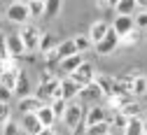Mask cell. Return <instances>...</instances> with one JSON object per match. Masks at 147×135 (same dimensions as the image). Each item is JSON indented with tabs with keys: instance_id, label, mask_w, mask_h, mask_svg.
<instances>
[{
	"instance_id": "30",
	"label": "cell",
	"mask_w": 147,
	"mask_h": 135,
	"mask_svg": "<svg viewBox=\"0 0 147 135\" xmlns=\"http://www.w3.org/2000/svg\"><path fill=\"white\" fill-rule=\"evenodd\" d=\"M3 135H21V126L16 121H12V119H7L3 124Z\"/></svg>"
},
{
	"instance_id": "33",
	"label": "cell",
	"mask_w": 147,
	"mask_h": 135,
	"mask_svg": "<svg viewBox=\"0 0 147 135\" xmlns=\"http://www.w3.org/2000/svg\"><path fill=\"white\" fill-rule=\"evenodd\" d=\"M12 98H14V91L5 84H0V103H12Z\"/></svg>"
},
{
	"instance_id": "39",
	"label": "cell",
	"mask_w": 147,
	"mask_h": 135,
	"mask_svg": "<svg viewBox=\"0 0 147 135\" xmlns=\"http://www.w3.org/2000/svg\"><path fill=\"white\" fill-rule=\"evenodd\" d=\"M142 135H147V121H145V130H142Z\"/></svg>"
},
{
	"instance_id": "18",
	"label": "cell",
	"mask_w": 147,
	"mask_h": 135,
	"mask_svg": "<svg viewBox=\"0 0 147 135\" xmlns=\"http://www.w3.org/2000/svg\"><path fill=\"white\" fill-rule=\"evenodd\" d=\"M142 130H145V119H142V114H140V117H131V119H126L124 135H142Z\"/></svg>"
},
{
	"instance_id": "38",
	"label": "cell",
	"mask_w": 147,
	"mask_h": 135,
	"mask_svg": "<svg viewBox=\"0 0 147 135\" xmlns=\"http://www.w3.org/2000/svg\"><path fill=\"white\" fill-rule=\"evenodd\" d=\"M142 119H145V121H147V107H145V109H142Z\"/></svg>"
},
{
	"instance_id": "32",
	"label": "cell",
	"mask_w": 147,
	"mask_h": 135,
	"mask_svg": "<svg viewBox=\"0 0 147 135\" xmlns=\"http://www.w3.org/2000/svg\"><path fill=\"white\" fill-rule=\"evenodd\" d=\"M42 56H45V61H47V68H49V65H59V61H61V56H59L56 47L49 49V51H47V54H42Z\"/></svg>"
},
{
	"instance_id": "25",
	"label": "cell",
	"mask_w": 147,
	"mask_h": 135,
	"mask_svg": "<svg viewBox=\"0 0 147 135\" xmlns=\"http://www.w3.org/2000/svg\"><path fill=\"white\" fill-rule=\"evenodd\" d=\"M119 112L124 114L126 119H131V117H140V114H142V107H140L136 100H128L126 105H121V107H119Z\"/></svg>"
},
{
	"instance_id": "27",
	"label": "cell",
	"mask_w": 147,
	"mask_h": 135,
	"mask_svg": "<svg viewBox=\"0 0 147 135\" xmlns=\"http://www.w3.org/2000/svg\"><path fill=\"white\" fill-rule=\"evenodd\" d=\"M28 12H30V19H42L45 0H28Z\"/></svg>"
},
{
	"instance_id": "40",
	"label": "cell",
	"mask_w": 147,
	"mask_h": 135,
	"mask_svg": "<svg viewBox=\"0 0 147 135\" xmlns=\"http://www.w3.org/2000/svg\"><path fill=\"white\" fill-rule=\"evenodd\" d=\"M0 30H3V21H0Z\"/></svg>"
},
{
	"instance_id": "12",
	"label": "cell",
	"mask_w": 147,
	"mask_h": 135,
	"mask_svg": "<svg viewBox=\"0 0 147 135\" xmlns=\"http://www.w3.org/2000/svg\"><path fill=\"white\" fill-rule=\"evenodd\" d=\"M77 98H82V100H86V103H98V100H103V91H100V86H98L96 82H89L86 86L80 89V95H77Z\"/></svg>"
},
{
	"instance_id": "20",
	"label": "cell",
	"mask_w": 147,
	"mask_h": 135,
	"mask_svg": "<svg viewBox=\"0 0 147 135\" xmlns=\"http://www.w3.org/2000/svg\"><path fill=\"white\" fill-rule=\"evenodd\" d=\"M138 9H140L138 0H117V5H115L117 14H136Z\"/></svg>"
},
{
	"instance_id": "8",
	"label": "cell",
	"mask_w": 147,
	"mask_h": 135,
	"mask_svg": "<svg viewBox=\"0 0 147 135\" xmlns=\"http://www.w3.org/2000/svg\"><path fill=\"white\" fill-rule=\"evenodd\" d=\"M70 77H72V79H75L80 86H86L89 82L96 79V70H94V65H91L89 61H82L80 68H77L75 72H70Z\"/></svg>"
},
{
	"instance_id": "10",
	"label": "cell",
	"mask_w": 147,
	"mask_h": 135,
	"mask_svg": "<svg viewBox=\"0 0 147 135\" xmlns=\"http://www.w3.org/2000/svg\"><path fill=\"white\" fill-rule=\"evenodd\" d=\"M21 130L26 133V135H38L45 126L40 124V119H38V114L35 112H26V114H21Z\"/></svg>"
},
{
	"instance_id": "6",
	"label": "cell",
	"mask_w": 147,
	"mask_h": 135,
	"mask_svg": "<svg viewBox=\"0 0 147 135\" xmlns=\"http://www.w3.org/2000/svg\"><path fill=\"white\" fill-rule=\"evenodd\" d=\"M112 28L119 37H126V35H133L136 30V21H133V14H117L115 21H112Z\"/></svg>"
},
{
	"instance_id": "19",
	"label": "cell",
	"mask_w": 147,
	"mask_h": 135,
	"mask_svg": "<svg viewBox=\"0 0 147 135\" xmlns=\"http://www.w3.org/2000/svg\"><path fill=\"white\" fill-rule=\"evenodd\" d=\"M110 30V24H105V21H94L91 24V28H89V37H91V42H100L103 37H105V33Z\"/></svg>"
},
{
	"instance_id": "21",
	"label": "cell",
	"mask_w": 147,
	"mask_h": 135,
	"mask_svg": "<svg viewBox=\"0 0 147 135\" xmlns=\"http://www.w3.org/2000/svg\"><path fill=\"white\" fill-rule=\"evenodd\" d=\"M98 86H100V91H103V98H107L110 93H112V89H115V77H110V75H100V77H96L94 79Z\"/></svg>"
},
{
	"instance_id": "26",
	"label": "cell",
	"mask_w": 147,
	"mask_h": 135,
	"mask_svg": "<svg viewBox=\"0 0 147 135\" xmlns=\"http://www.w3.org/2000/svg\"><path fill=\"white\" fill-rule=\"evenodd\" d=\"M61 12V0H45V14L42 19H56Z\"/></svg>"
},
{
	"instance_id": "34",
	"label": "cell",
	"mask_w": 147,
	"mask_h": 135,
	"mask_svg": "<svg viewBox=\"0 0 147 135\" xmlns=\"http://www.w3.org/2000/svg\"><path fill=\"white\" fill-rule=\"evenodd\" d=\"M9 54H7V35H3V30H0V63L7 61Z\"/></svg>"
},
{
	"instance_id": "9",
	"label": "cell",
	"mask_w": 147,
	"mask_h": 135,
	"mask_svg": "<svg viewBox=\"0 0 147 135\" xmlns=\"http://www.w3.org/2000/svg\"><path fill=\"white\" fill-rule=\"evenodd\" d=\"M110 119V109L100 107V105H91V107H84V124L91 126V124H98V121H105Z\"/></svg>"
},
{
	"instance_id": "5",
	"label": "cell",
	"mask_w": 147,
	"mask_h": 135,
	"mask_svg": "<svg viewBox=\"0 0 147 135\" xmlns=\"http://www.w3.org/2000/svg\"><path fill=\"white\" fill-rule=\"evenodd\" d=\"M119 40H121V37H119L112 28H110V30L105 33L103 40L94 44V47H96V54H100V56H110V54H115V51H117V47H119Z\"/></svg>"
},
{
	"instance_id": "1",
	"label": "cell",
	"mask_w": 147,
	"mask_h": 135,
	"mask_svg": "<svg viewBox=\"0 0 147 135\" xmlns=\"http://www.w3.org/2000/svg\"><path fill=\"white\" fill-rule=\"evenodd\" d=\"M61 121H63L70 130L77 128V126L84 121V105L77 103V98H75V100H68V107H65V112H63Z\"/></svg>"
},
{
	"instance_id": "23",
	"label": "cell",
	"mask_w": 147,
	"mask_h": 135,
	"mask_svg": "<svg viewBox=\"0 0 147 135\" xmlns=\"http://www.w3.org/2000/svg\"><path fill=\"white\" fill-rule=\"evenodd\" d=\"M112 133V126H110V121H98V124H91L86 126V135H110Z\"/></svg>"
},
{
	"instance_id": "31",
	"label": "cell",
	"mask_w": 147,
	"mask_h": 135,
	"mask_svg": "<svg viewBox=\"0 0 147 135\" xmlns=\"http://www.w3.org/2000/svg\"><path fill=\"white\" fill-rule=\"evenodd\" d=\"M133 21H136V28H145V30H147V9H145V7L133 14Z\"/></svg>"
},
{
	"instance_id": "16",
	"label": "cell",
	"mask_w": 147,
	"mask_h": 135,
	"mask_svg": "<svg viewBox=\"0 0 147 135\" xmlns=\"http://www.w3.org/2000/svg\"><path fill=\"white\" fill-rule=\"evenodd\" d=\"M42 105V100L38 98V95H24V98H19V103H16V109H19L21 114H26V112H35Z\"/></svg>"
},
{
	"instance_id": "2",
	"label": "cell",
	"mask_w": 147,
	"mask_h": 135,
	"mask_svg": "<svg viewBox=\"0 0 147 135\" xmlns=\"http://www.w3.org/2000/svg\"><path fill=\"white\" fill-rule=\"evenodd\" d=\"M5 14H7V19L12 24H19V26L30 21V12H28V3L26 0H12Z\"/></svg>"
},
{
	"instance_id": "3",
	"label": "cell",
	"mask_w": 147,
	"mask_h": 135,
	"mask_svg": "<svg viewBox=\"0 0 147 135\" xmlns=\"http://www.w3.org/2000/svg\"><path fill=\"white\" fill-rule=\"evenodd\" d=\"M19 35H21V42H24V47H26V51H30V54H35L38 51V44H40V28H35L30 21L28 24H24L21 26V30H19Z\"/></svg>"
},
{
	"instance_id": "29",
	"label": "cell",
	"mask_w": 147,
	"mask_h": 135,
	"mask_svg": "<svg viewBox=\"0 0 147 135\" xmlns=\"http://www.w3.org/2000/svg\"><path fill=\"white\" fill-rule=\"evenodd\" d=\"M72 40H75V47H77V51H80V54H82V51H86L89 47H94V42H91V37H89V35H75Z\"/></svg>"
},
{
	"instance_id": "15",
	"label": "cell",
	"mask_w": 147,
	"mask_h": 135,
	"mask_svg": "<svg viewBox=\"0 0 147 135\" xmlns=\"http://www.w3.org/2000/svg\"><path fill=\"white\" fill-rule=\"evenodd\" d=\"M33 89H30V79H28V75L19 68V75H16V84H14V95L16 98H24V95H30Z\"/></svg>"
},
{
	"instance_id": "35",
	"label": "cell",
	"mask_w": 147,
	"mask_h": 135,
	"mask_svg": "<svg viewBox=\"0 0 147 135\" xmlns=\"http://www.w3.org/2000/svg\"><path fill=\"white\" fill-rule=\"evenodd\" d=\"M7 119H12V109H9V103H0V126H3Z\"/></svg>"
},
{
	"instance_id": "28",
	"label": "cell",
	"mask_w": 147,
	"mask_h": 135,
	"mask_svg": "<svg viewBox=\"0 0 147 135\" xmlns=\"http://www.w3.org/2000/svg\"><path fill=\"white\" fill-rule=\"evenodd\" d=\"M49 107L54 109V114H56V119H61L63 117V112H65V107H68V100H63L61 95H56L51 103H49Z\"/></svg>"
},
{
	"instance_id": "24",
	"label": "cell",
	"mask_w": 147,
	"mask_h": 135,
	"mask_svg": "<svg viewBox=\"0 0 147 135\" xmlns=\"http://www.w3.org/2000/svg\"><path fill=\"white\" fill-rule=\"evenodd\" d=\"M56 51H59V56L61 58H65V56H72V54H77V47H75V40H63V42H59L56 44Z\"/></svg>"
},
{
	"instance_id": "4",
	"label": "cell",
	"mask_w": 147,
	"mask_h": 135,
	"mask_svg": "<svg viewBox=\"0 0 147 135\" xmlns=\"http://www.w3.org/2000/svg\"><path fill=\"white\" fill-rule=\"evenodd\" d=\"M59 82H61V79H51V77L47 79V77H45V79L40 82V86L33 91V95H38L42 103H51V100L59 95Z\"/></svg>"
},
{
	"instance_id": "14",
	"label": "cell",
	"mask_w": 147,
	"mask_h": 135,
	"mask_svg": "<svg viewBox=\"0 0 147 135\" xmlns=\"http://www.w3.org/2000/svg\"><path fill=\"white\" fill-rule=\"evenodd\" d=\"M7 54H9V58H21V56L26 54V47L21 42V35L19 33L7 35Z\"/></svg>"
},
{
	"instance_id": "13",
	"label": "cell",
	"mask_w": 147,
	"mask_h": 135,
	"mask_svg": "<svg viewBox=\"0 0 147 135\" xmlns=\"http://www.w3.org/2000/svg\"><path fill=\"white\" fill-rule=\"evenodd\" d=\"M84 61V56L77 51V54H72V56H65V58L59 61V72L61 75H70V72H75L80 68V63Z\"/></svg>"
},
{
	"instance_id": "41",
	"label": "cell",
	"mask_w": 147,
	"mask_h": 135,
	"mask_svg": "<svg viewBox=\"0 0 147 135\" xmlns=\"http://www.w3.org/2000/svg\"><path fill=\"white\" fill-rule=\"evenodd\" d=\"M110 135H112V133H110Z\"/></svg>"
},
{
	"instance_id": "17",
	"label": "cell",
	"mask_w": 147,
	"mask_h": 135,
	"mask_svg": "<svg viewBox=\"0 0 147 135\" xmlns=\"http://www.w3.org/2000/svg\"><path fill=\"white\" fill-rule=\"evenodd\" d=\"M35 114H38V119L42 126H54L59 119H56V114H54V109L49 107V103H42L38 109H35Z\"/></svg>"
},
{
	"instance_id": "22",
	"label": "cell",
	"mask_w": 147,
	"mask_h": 135,
	"mask_svg": "<svg viewBox=\"0 0 147 135\" xmlns=\"http://www.w3.org/2000/svg\"><path fill=\"white\" fill-rule=\"evenodd\" d=\"M56 44H59L56 35H51V33H42V35H40V44H38V51H40V54H47L49 49H54Z\"/></svg>"
},
{
	"instance_id": "7",
	"label": "cell",
	"mask_w": 147,
	"mask_h": 135,
	"mask_svg": "<svg viewBox=\"0 0 147 135\" xmlns=\"http://www.w3.org/2000/svg\"><path fill=\"white\" fill-rule=\"evenodd\" d=\"M80 89L82 86L72 79L70 75H63V79L59 82V95H61L63 100H75L77 95H80Z\"/></svg>"
},
{
	"instance_id": "11",
	"label": "cell",
	"mask_w": 147,
	"mask_h": 135,
	"mask_svg": "<svg viewBox=\"0 0 147 135\" xmlns=\"http://www.w3.org/2000/svg\"><path fill=\"white\" fill-rule=\"evenodd\" d=\"M126 84H128V91H131L136 98H145L147 95V77L131 75V77H126Z\"/></svg>"
},
{
	"instance_id": "36",
	"label": "cell",
	"mask_w": 147,
	"mask_h": 135,
	"mask_svg": "<svg viewBox=\"0 0 147 135\" xmlns=\"http://www.w3.org/2000/svg\"><path fill=\"white\" fill-rule=\"evenodd\" d=\"M138 5H140V7H145V9H147V0H138Z\"/></svg>"
},
{
	"instance_id": "37",
	"label": "cell",
	"mask_w": 147,
	"mask_h": 135,
	"mask_svg": "<svg viewBox=\"0 0 147 135\" xmlns=\"http://www.w3.org/2000/svg\"><path fill=\"white\" fill-rule=\"evenodd\" d=\"M105 3H107L110 7H115V5H117V0H105Z\"/></svg>"
}]
</instances>
